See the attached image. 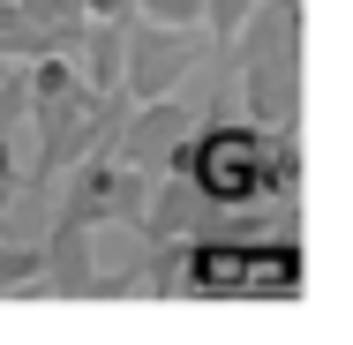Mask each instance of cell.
Here are the masks:
<instances>
[{
  "label": "cell",
  "mask_w": 353,
  "mask_h": 345,
  "mask_svg": "<svg viewBox=\"0 0 353 345\" xmlns=\"http://www.w3.org/2000/svg\"><path fill=\"white\" fill-rule=\"evenodd\" d=\"M203 188L211 196H248V188H263L256 180V143L248 136H218L203 150Z\"/></svg>",
  "instance_id": "cell-1"
}]
</instances>
